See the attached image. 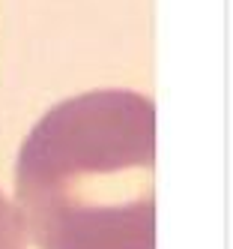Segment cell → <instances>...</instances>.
<instances>
[{"label": "cell", "mask_w": 233, "mask_h": 249, "mask_svg": "<svg viewBox=\"0 0 233 249\" xmlns=\"http://www.w3.org/2000/svg\"><path fill=\"white\" fill-rule=\"evenodd\" d=\"M0 249H24V228L15 213V204L0 192Z\"/></svg>", "instance_id": "obj_2"}, {"label": "cell", "mask_w": 233, "mask_h": 249, "mask_svg": "<svg viewBox=\"0 0 233 249\" xmlns=\"http://www.w3.org/2000/svg\"><path fill=\"white\" fill-rule=\"evenodd\" d=\"M15 213L39 249H155V102L102 87L51 105L18 150Z\"/></svg>", "instance_id": "obj_1"}]
</instances>
